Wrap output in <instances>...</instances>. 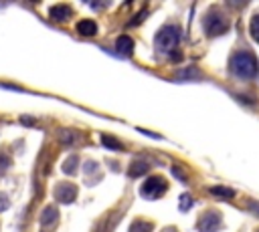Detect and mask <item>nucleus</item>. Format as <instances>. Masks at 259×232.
I'll return each mask as SVG.
<instances>
[{
  "instance_id": "nucleus-1",
  "label": "nucleus",
  "mask_w": 259,
  "mask_h": 232,
  "mask_svg": "<svg viewBox=\"0 0 259 232\" xmlns=\"http://www.w3.org/2000/svg\"><path fill=\"white\" fill-rule=\"evenodd\" d=\"M229 71H231V75L239 77V79H255L257 77V71H259L257 59H255L251 53L239 51V53H235L231 57Z\"/></svg>"
},
{
  "instance_id": "nucleus-2",
  "label": "nucleus",
  "mask_w": 259,
  "mask_h": 232,
  "mask_svg": "<svg viewBox=\"0 0 259 232\" xmlns=\"http://www.w3.org/2000/svg\"><path fill=\"white\" fill-rule=\"evenodd\" d=\"M180 41V29L178 27H164L156 32L154 44L158 46L160 51H172Z\"/></svg>"
},
{
  "instance_id": "nucleus-3",
  "label": "nucleus",
  "mask_w": 259,
  "mask_h": 232,
  "mask_svg": "<svg viewBox=\"0 0 259 232\" xmlns=\"http://www.w3.org/2000/svg\"><path fill=\"white\" fill-rule=\"evenodd\" d=\"M202 27H205L209 37H217V34H225L229 29V20L225 18L221 13H209L202 20Z\"/></svg>"
},
{
  "instance_id": "nucleus-4",
  "label": "nucleus",
  "mask_w": 259,
  "mask_h": 232,
  "mask_svg": "<svg viewBox=\"0 0 259 232\" xmlns=\"http://www.w3.org/2000/svg\"><path fill=\"white\" fill-rule=\"evenodd\" d=\"M166 188H168V184L162 176H152L142 184L140 192H142L144 198H160V196L166 192Z\"/></svg>"
},
{
  "instance_id": "nucleus-5",
  "label": "nucleus",
  "mask_w": 259,
  "mask_h": 232,
  "mask_svg": "<svg viewBox=\"0 0 259 232\" xmlns=\"http://www.w3.org/2000/svg\"><path fill=\"white\" fill-rule=\"evenodd\" d=\"M77 196V188L69 182H61L57 184V188H55V198H57L61 204H71Z\"/></svg>"
},
{
  "instance_id": "nucleus-6",
  "label": "nucleus",
  "mask_w": 259,
  "mask_h": 232,
  "mask_svg": "<svg viewBox=\"0 0 259 232\" xmlns=\"http://www.w3.org/2000/svg\"><path fill=\"white\" fill-rule=\"evenodd\" d=\"M219 228H221L219 212H207V214H202V218L198 220V230L200 232H215Z\"/></svg>"
},
{
  "instance_id": "nucleus-7",
  "label": "nucleus",
  "mask_w": 259,
  "mask_h": 232,
  "mask_svg": "<svg viewBox=\"0 0 259 232\" xmlns=\"http://www.w3.org/2000/svg\"><path fill=\"white\" fill-rule=\"evenodd\" d=\"M57 220H59V214H57V210H55L53 206H47L45 210L41 212V226L45 228V230H51L53 226H57Z\"/></svg>"
},
{
  "instance_id": "nucleus-8",
  "label": "nucleus",
  "mask_w": 259,
  "mask_h": 232,
  "mask_svg": "<svg viewBox=\"0 0 259 232\" xmlns=\"http://www.w3.org/2000/svg\"><path fill=\"white\" fill-rule=\"evenodd\" d=\"M51 18L53 20H57V22H65V20H69L71 16V6H67V4H57V6H53L51 8Z\"/></svg>"
},
{
  "instance_id": "nucleus-9",
  "label": "nucleus",
  "mask_w": 259,
  "mask_h": 232,
  "mask_svg": "<svg viewBox=\"0 0 259 232\" xmlns=\"http://www.w3.org/2000/svg\"><path fill=\"white\" fill-rule=\"evenodd\" d=\"M77 32L83 34V37H93V34H97V25L93 20H81V22H77Z\"/></svg>"
},
{
  "instance_id": "nucleus-10",
  "label": "nucleus",
  "mask_w": 259,
  "mask_h": 232,
  "mask_svg": "<svg viewBox=\"0 0 259 232\" xmlns=\"http://www.w3.org/2000/svg\"><path fill=\"white\" fill-rule=\"evenodd\" d=\"M116 49H118L120 55H132V51H134V41L128 37V34H122V37L118 39V43H116Z\"/></svg>"
},
{
  "instance_id": "nucleus-11",
  "label": "nucleus",
  "mask_w": 259,
  "mask_h": 232,
  "mask_svg": "<svg viewBox=\"0 0 259 232\" xmlns=\"http://www.w3.org/2000/svg\"><path fill=\"white\" fill-rule=\"evenodd\" d=\"M148 170H150V166L146 164V161H134V164L130 166V170H128V176L130 178H140V176H144V174H148Z\"/></svg>"
},
{
  "instance_id": "nucleus-12",
  "label": "nucleus",
  "mask_w": 259,
  "mask_h": 232,
  "mask_svg": "<svg viewBox=\"0 0 259 232\" xmlns=\"http://www.w3.org/2000/svg\"><path fill=\"white\" fill-rule=\"evenodd\" d=\"M211 194L219 196V198L229 200V198H233V196H235V190H231V188H219V186H215V188H211Z\"/></svg>"
},
{
  "instance_id": "nucleus-13",
  "label": "nucleus",
  "mask_w": 259,
  "mask_h": 232,
  "mask_svg": "<svg viewBox=\"0 0 259 232\" xmlns=\"http://www.w3.org/2000/svg\"><path fill=\"white\" fill-rule=\"evenodd\" d=\"M130 232H152V224L146 222V220H136V222L132 224Z\"/></svg>"
},
{
  "instance_id": "nucleus-14",
  "label": "nucleus",
  "mask_w": 259,
  "mask_h": 232,
  "mask_svg": "<svg viewBox=\"0 0 259 232\" xmlns=\"http://www.w3.org/2000/svg\"><path fill=\"white\" fill-rule=\"evenodd\" d=\"M101 142H104V145H107L109 149H122L120 142H118V139H114L111 135H104V137H101Z\"/></svg>"
},
{
  "instance_id": "nucleus-15",
  "label": "nucleus",
  "mask_w": 259,
  "mask_h": 232,
  "mask_svg": "<svg viewBox=\"0 0 259 232\" xmlns=\"http://www.w3.org/2000/svg\"><path fill=\"white\" fill-rule=\"evenodd\" d=\"M75 170H77V158H69V160H67L65 164H63V172H65V174H71V172H75Z\"/></svg>"
},
{
  "instance_id": "nucleus-16",
  "label": "nucleus",
  "mask_w": 259,
  "mask_h": 232,
  "mask_svg": "<svg viewBox=\"0 0 259 232\" xmlns=\"http://www.w3.org/2000/svg\"><path fill=\"white\" fill-rule=\"evenodd\" d=\"M251 34H253V39L259 43V14H255L251 18Z\"/></svg>"
},
{
  "instance_id": "nucleus-17",
  "label": "nucleus",
  "mask_w": 259,
  "mask_h": 232,
  "mask_svg": "<svg viewBox=\"0 0 259 232\" xmlns=\"http://www.w3.org/2000/svg\"><path fill=\"white\" fill-rule=\"evenodd\" d=\"M8 206H10V200H8V196L0 192V212L8 210Z\"/></svg>"
},
{
  "instance_id": "nucleus-18",
  "label": "nucleus",
  "mask_w": 259,
  "mask_h": 232,
  "mask_svg": "<svg viewBox=\"0 0 259 232\" xmlns=\"http://www.w3.org/2000/svg\"><path fill=\"white\" fill-rule=\"evenodd\" d=\"M193 206V198H190L188 194H184L183 198H180V208H183V210H186V208H190Z\"/></svg>"
},
{
  "instance_id": "nucleus-19",
  "label": "nucleus",
  "mask_w": 259,
  "mask_h": 232,
  "mask_svg": "<svg viewBox=\"0 0 259 232\" xmlns=\"http://www.w3.org/2000/svg\"><path fill=\"white\" fill-rule=\"evenodd\" d=\"M6 168H8V161H6L4 154H0V172H4Z\"/></svg>"
},
{
  "instance_id": "nucleus-20",
  "label": "nucleus",
  "mask_w": 259,
  "mask_h": 232,
  "mask_svg": "<svg viewBox=\"0 0 259 232\" xmlns=\"http://www.w3.org/2000/svg\"><path fill=\"white\" fill-rule=\"evenodd\" d=\"M162 232H176V228H166V230H162Z\"/></svg>"
},
{
  "instance_id": "nucleus-21",
  "label": "nucleus",
  "mask_w": 259,
  "mask_h": 232,
  "mask_svg": "<svg viewBox=\"0 0 259 232\" xmlns=\"http://www.w3.org/2000/svg\"><path fill=\"white\" fill-rule=\"evenodd\" d=\"M251 206H253V208H259V204H251Z\"/></svg>"
}]
</instances>
